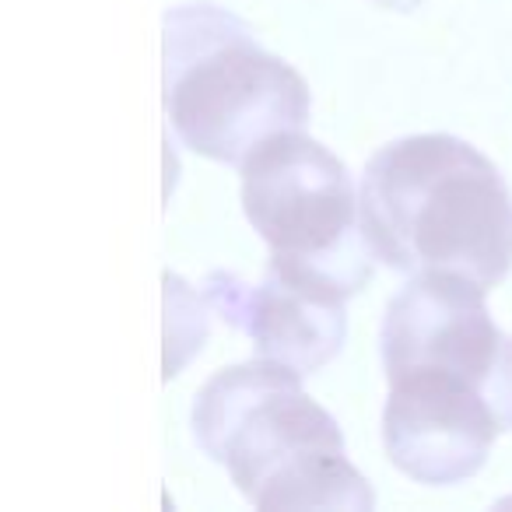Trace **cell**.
<instances>
[{
	"label": "cell",
	"mask_w": 512,
	"mask_h": 512,
	"mask_svg": "<svg viewBox=\"0 0 512 512\" xmlns=\"http://www.w3.org/2000/svg\"><path fill=\"white\" fill-rule=\"evenodd\" d=\"M488 288L456 274H418L390 299L379 327L383 372L442 369L470 379L512 432V334L495 327Z\"/></svg>",
	"instance_id": "5"
},
{
	"label": "cell",
	"mask_w": 512,
	"mask_h": 512,
	"mask_svg": "<svg viewBox=\"0 0 512 512\" xmlns=\"http://www.w3.org/2000/svg\"><path fill=\"white\" fill-rule=\"evenodd\" d=\"M376 4H383V8H397V11H411V8H418L421 0H376Z\"/></svg>",
	"instance_id": "9"
},
{
	"label": "cell",
	"mask_w": 512,
	"mask_h": 512,
	"mask_svg": "<svg viewBox=\"0 0 512 512\" xmlns=\"http://www.w3.org/2000/svg\"><path fill=\"white\" fill-rule=\"evenodd\" d=\"M386 386L383 449L400 474L428 488L481 474L502 425L470 379L442 369H400L386 376Z\"/></svg>",
	"instance_id": "6"
},
{
	"label": "cell",
	"mask_w": 512,
	"mask_h": 512,
	"mask_svg": "<svg viewBox=\"0 0 512 512\" xmlns=\"http://www.w3.org/2000/svg\"><path fill=\"white\" fill-rule=\"evenodd\" d=\"M242 211L271 246L267 264L337 299H355L376 271L362 200L348 165L302 130H281L239 165Z\"/></svg>",
	"instance_id": "4"
},
{
	"label": "cell",
	"mask_w": 512,
	"mask_h": 512,
	"mask_svg": "<svg viewBox=\"0 0 512 512\" xmlns=\"http://www.w3.org/2000/svg\"><path fill=\"white\" fill-rule=\"evenodd\" d=\"M309 109L306 78L239 15L218 4L165 11V116L193 155L242 165L267 137L306 127Z\"/></svg>",
	"instance_id": "3"
},
{
	"label": "cell",
	"mask_w": 512,
	"mask_h": 512,
	"mask_svg": "<svg viewBox=\"0 0 512 512\" xmlns=\"http://www.w3.org/2000/svg\"><path fill=\"white\" fill-rule=\"evenodd\" d=\"M211 316L204 292H193L179 274H165V379L179 376V369L204 348Z\"/></svg>",
	"instance_id": "8"
},
{
	"label": "cell",
	"mask_w": 512,
	"mask_h": 512,
	"mask_svg": "<svg viewBox=\"0 0 512 512\" xmlns=\"http://www.w3.org/2000/svg\"><path fill=\"white\" fill-rule=\"evenodd\" d=\"M362 228L397 274H456L495 288L512 271V197L488 155L449 134L390 141L358 186Z\"/></svg>",
	"instance_id": "1"
},
{
	"label": "cell",
	"mask_w": 512,
	"mask_h": 512,
	"mask_svg": "<svg viewBox=\"0 0 512 512\" xmlns=\"http://www.w3.org/2000/svg\"><path fill=\"white\" fill-rule=\"evenodd\" d=\"M200 292L218 320L253 341L256 358L285 362L302 376H313L334 362L348 337V302L302 285L271 264L256 285L214 271L207 274Z\"/></svg>",
	"instance_id": "7"
},
{
	"label": "cell",
	"mask_w": 512,
	"mask_h": 512,
	"mask_svg": "<svg viewBox=\"0 0 512 512\" xmlns=\"http://www.w3.org/2000/svg\"><path fill=\"white\" fill-rule=\"evenodd\" d=\"M190 425L197 446L256 509L376 505L369 477L348 460L337 418L302 390L292 365L256 358L214 372L193 400Z\"/></svg>",
	"instance_id": "2"
}]
</instances>
